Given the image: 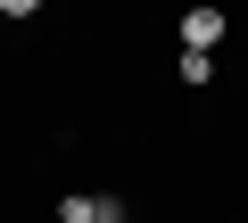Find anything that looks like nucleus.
Returning <instances> with one entry per match:
<instances>
[{
	"mask_svg": "<svg viewBox=\"0 0 248 223\" xmlns=\"http://www.w3.org/2000/svg\"><path fill=\"white\" fill-rule=\"evenodd\" d=\"M58 223H99V198H91V190H66V198H58Z\"/></svg>",
	"mask_w": 248,
	"mask_h": 223,
	"instance_id": "f03ea898",
	"label": "nucleus"
},
{
	"mask_svg": "<svg viewBox=\"0 0 248 223\" xmlns=\"http://www.w3.org/2000/svg\"><path fill=\"white\" fill-rule=\"evenodd\" d=\"M182 83L199 91V83H215V58H199V50H182Z\"/></svg>",
	"mask_w": 248,
	"mask_h": 223,
	"instance_id": "7ed1b4c3",
	"label": "nucleus"
},
{
	"mask_svg": "<svg viewBox=\"0 0 248 223\" xmlns=\"http://www.w3.org/2000/svg\"><path fill=\"white\" fill-rule=\"evenodd\" d=\"M232 25H223V9H182V50H199V58H215V42H223Z\"/></svg>",
	"mask_w": 248,
	"mask_h": 223,
	"instance_id": "f257e3e1",
	"label": "nucleus"
}]
</instances>
